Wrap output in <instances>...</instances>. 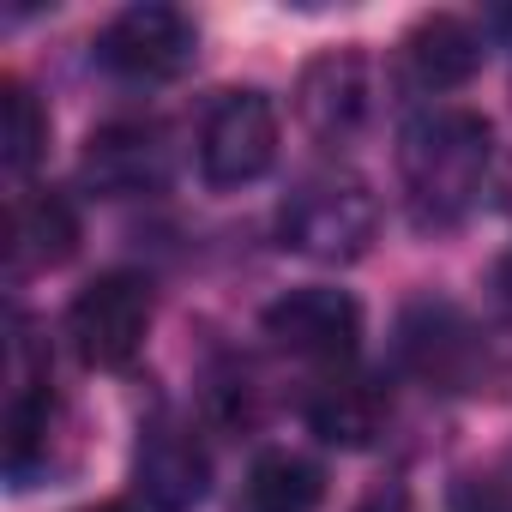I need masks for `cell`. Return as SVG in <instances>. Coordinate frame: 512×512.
Listing matches in <instances>:
<instances>
[{
  "mask_svg": "<svg viewBox=\"0 0 512 512\" xmlns=\"http://www.w3.org/2000/svg\"><path fill=\"white\" fill-rule=\"evenodd\" d=\"M494 175V127L464 103H428L398 133V181L404 205L422 229L464 223Z\"/></svg>",
  "mask_w": 512,
  "mask_h": 512,
  "instance_id": "1",
  "label": "cell"
},
{
  "mask_svg": "<svg viewBox=\"0 0 512 512\" xmlns=\"http://www.w3.org/2000/svg\"><path fill=\"white\" fill-rule=\"evenodd\" d=\"M284 223V241L308 260H362L374 229H380V205L368 193L362 175L350 169H320V175H302L278 211Z\"/></svg>",
  "mask_w": 512,
  "mask_h": 512,
  "instance_id": "2",
  "label": "cell"
},
{
  "mask_svg": "<svg viewBox=\"0 0 512 512\" xmlns=\"http://www.w3.org/2000/svg\"><path fill=\"white\" fill-rule=\"evenodd\" d=\"M97 67L121 85H163L181 79L199 55V31L181 7H163V0H139V7H121L103 31H97Z\"/></svg>",
  "mask_w": 512,
  "mask_h": 512,
  "instance_id": "3",
  "label": "cell"
},
{
  "mask_svg": "<svg viewBox=\"0 0 512 512\" xmlns=\"http://www.w3.org/2000/svg\"><path fill=\"white\" fill-rule=\"evenodd\" d=\"M398 362L428 392H470L488 374V344L458 302H410L398 320Z\"/></svg>",
  "mask_w": 512,
  "mask_h": 512,
  "instance_id": "4",
  "label": "cell"
},
{
  "mask_svg": "<svg viewBox=\"0 0 512 512\" xmlns=\"http://www.w3.org/2000/svg\"><path fill=\"white\" fill-rule=\"evenodd\" d=\"M151 284L139 272H103L91 278L73 308H67V338L79 350V362L91 368H127L139 350H145V332H151Z\"/></svg>",
  "mask_w": 512,
  "mask_h": 512,
  "instance_id": "5",
  "label": "cell"
},
{
  "mask_svg": "<svg viewBox=\"0 0 512 512\" xmlns=\"http://www.w3.org/2000/svg\"><path fill=\"white\" fill-rule=\"evenodd\" d=\"M278 157V109L266 91H217L199 121V169L211 187H247Z\"/></svg>",
  "mask_w": 512,
  "mask_h": 512,
  "instance_id": "6",
  "label": "cell"
},
{
  "mask_svg": "<svg viewBox=\"0 0 512 512\" xmlns=\"http://www.w3.org/2000/svg\"><path fill=\"white\" fill-rule=\"evenodd\" d=\"M266 338L308 362L314 374H332V368H350L356 362V344H362V308L350 290H326V284H308V290H290L266 308Z\"/></svg>",
  "mask_w": 512,
  "mask_h": 512,
  "instance_id": "7",
  "label": "cell"
},
{
  "mask_svg": "<svg viewBox=\"0 0 512 512\" xmlns=\"http://www.w3.org/2000/svg\"><path fill=\"white\" fill-rule=\"evenodd\" d=\"M79 169H85V181H91L103 199H145V193H163V187H169L175 145H169L163 121L121 115V121H103V127L85 139Z\"/></svg>",
  "mask_w": 512,
  "mask_h": 512,
  "instance_id": "8",
  "label": "cell"
},
{
  "mask_svg": "<svg viewBox=\"0 0 512 512\" xmlns=\"http://www.w3.org/2000/svg\"><path fill=\"white\" fill-rule=\"evenodd\" d=\"M133 488L145 506L157 512H187L205 500L211 488V452L199 440L193 422L157 410L145 428H139V452H133Z\"/></svg>",
  "mask_w": 512,
  "mask_h": 512,
  "instance_id": "9",
  "label": "cell"
},
{
  "mask_svg": "<svg viewBox=\"0 0 512 512\" xmlns=\"http://www.w3.org/2000/svg\"><path fill=\"white\" fill-rule=\"evenodd\" d=\"M296 115L302 127L320 139V145H356L368 115H374V79H368V61L356 49H332L320 61L302 67V85H296Z\"/></svg>",
  "mask_w": 512,
  "mask_h": 512,
  "instance_id": "10",
  "label": "cell"
},
{
  "mask_svg": "<svg viewBox=\"0 0 512 512\" xmlns=\"http://www.w3.org/2000/svg\"><path fill=\"white\" fill-rule=\"evenodd\" d=\"M302 410H308V428H314L320 440H332V446H368V440L386 428L392 398H386V386H380L374 374H362V368L350 362V368L314 374Z\"/></svg>",
  "mask_w": 512,
  "mask_h": 512,
  "instance_id": "11",
  "label": "cell"
},
{
  "mask_svg": "<svg viewBox=\"0 0 512 512\" xmlns=\"http://www.w3.org/2000/svg\"><path fill=\"white\" fill-rule=\"evenodd\" d=\"M482 67V37L464 25V19H452V13H434V19H422L410 37H404V49H398V73H404V85L410 91H458L470 73Z\"/></svg>",
  "mask_w": 512,
  "mask_h": 512,
  "instance_id": "12",
  "label": "cell"
},
{
  "mask_svg": "<svg viewBox=\"0 0 512 512\" xmlns=\"http://www.w3.org/2000/svg\"><path fill=\"white\" fill-rule=\"evenodd\" d=\"M79 247V211L55 187H25L13 199V278L25 272H55Z\"/></svg>",
  "mask_w": 512,
  "mask_h": 512,
  "instance_id": "13",
  "label": "cell"
},
{
  "mask_svg": "<svg viewBox=\"0 0 512 512\" xmlns=\"http://www.w3.org/2000/svg\"><path fill=\"white\" fill-rule=\"evenodd\" d=\"M320 494H326L320 464L302 458V452H284V446H278V452H260V458H253L235 512H314Z\"/></svg>",
  "mask_w": 512,
  "mask_h": 512,
  "instance_id": "14",
  "label": "cell"
},
{
  "mask_svg": "<svg viewBox=\"0 0 512 512\" xmlns=\"http://www.w3.org/2000/svg\"><path fill=\"white\" fill-rule=\"evenodd\" d=\"M43 145H49V115L37 91L25 79H7L0 85V163H7V175H31Z\"/></svg>",
  "mask_w": 512,
  "mask_h": 512,
  "instance_id": "15",
  "label": "cell"
},
{
  "mask_svg": "<svg viewBox=\"0 0 512 512\" xmlns=\"http://www.w3.org/2000/svg\"><path fill=\"white\" fill-rule=\"evenodd\" d=\"M211 416L229 422V428H247V422H260V368L253 362H229L211 374Z\"/></svg>",
  "mask_w": 512,
  "mask_h": 512,
  "instance_id": "16",
  "label": "cell"
},
{
  "mask_svg": "<svg viewBox=\"0 0 512 512\" xmlns=\"http://www.w3.org/2000/svg\"><path fill=\"white\" fill-rule=\"evenodd\" d=\"M452 512H512V464L506 470H482V476H458Z\"/></svg>",
  "mask_w": 512,
  "mask_h": 512,
  "instance_id": "17",
  "label": "cell"
},
{
  "mask_svg": "<svg viewBox=\"0 0 512 512\" xmlns=\"http://www.w3.org/2000/svg\"><path fill=\"white\" fill-rule=\"evenodd\" d=\"M494 302L512 320V253H500V260H494Z\"/></svg>",
  "mask_w": 512,
  "mask_h": 512,
  "instance_id": "18",
  "label": "cell"
},
{
  "mask_svg": "<svg viewBox=\"0 0 512 512\" xmlns=\"http://www.w3.org/2000/svg\"><path fill=\"white\" fill-rule=\"evenodd\" d=\"M356 512H410V500H404V488H380V494H368Z\"/></svg>",
  "mask_w": 512,
  "mask_h": 512,
  "instance_id": "19",
  "label": "cell"
},
{
  "mask_svg": "<svg viewBox=\"0 0 512 512\" xmlns=\"http://www.w3.org/2000/svg\"><path fill=\"white\" fill-rule=\"evenodd\" d=\"M85 512H133L127 500H103V506H85Z\"/></svg>",
  "mask_w": 512,
  "mask_h": 512,
  "instance_id": "20",
  "label": "cell"
}]
</instances>
